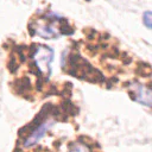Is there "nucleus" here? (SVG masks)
Listing matches in <instances>:
<instances>
[{
  "mask_svg": "<svg viewBox=\"0 0 152 152\" xmlns=\"http://www.w3.org/2000/svg\"><path fill=\"white\" fill-rule=\"evenodd\" d=\"M33 61L38 70L43 74L49 76L51 72V63L53 61V51L49 46L39 45L37 46L33 53Z\"/></svg>",
  "mask_w": 152,
  "mask_h": 152,
  "instance_id": "f257e3e1",
  "label": "nucleus"
},
{
  "mask_svg": "<svg viewBox=\"0 0 152 152\" xmlns=\"http://www.w3.org/2000/svg\"><path fill=\"white\" fill-rule=\"evenodd\" d=\"M52 125H53V120H45V121H43V122H42L37 128H34V129L32 131V133L25 139L24 146H25V147H31V146L38 144V141L45 135V133L52 127Z\"/></svg>",
  "mask_w": 152,
  "mask_h": 152,
  "instance_id": "f03ea898",
  "label": "nucleus"
},
{
  "mask_svg": "<svg viewBox=\"0 0 152 152\" xmlns=\"http://www.w3.org/2000/svg\"><path fill=\"white\" fill-rule=\"evenodd\" d=\"M132 89H133V97L138 102H140V103H142V104H145L147 107L151 106L152 93L147 87L141 86V84H133Z\"/></svg>",
  "mask_w": 152,
  "mask_h": 152,
  "instance_id": "7ed1b4c3",
  "label": "nucleus"
},
{
  "mask_svg": "<svg viewBox=\"0 0 152 152\" xmlns=\"http://www.w3.org/2000/svg\"><path fill=\"white\" fill-rule=\"evenodd\" d=\"M142 21H144V24H145V26L147 27V28H151L152 27V13L150 12V11H147V12H145L144 13V17H142Z\"/></svg>",
  "mask_w": 152,
  "mask_h": 152,
  "instance_id": "20e7f679",
  "label": "nucleus"
},
{
  "mask_svg": "<svg viewBox=\"0 0 152 152\" xmlns=\"http://www.w3.org/2000/svg\"><path fill=\"white\" fill-rule=\"evenodd\" d=\"M70 152H90L89 148L84 145H81V144H76L74 145V147L70 150Z\"/></svg>",
  "mask_w": 152,
  "mask_h": 152,
  "instance_id": "39448f33",
  "label": "nucleus"
}]
</instances>
